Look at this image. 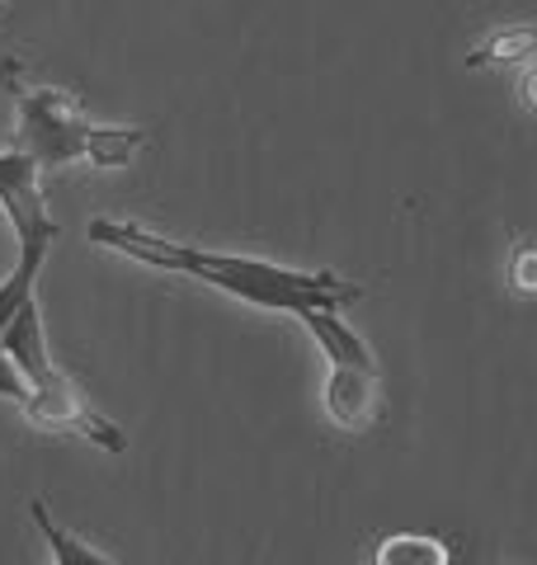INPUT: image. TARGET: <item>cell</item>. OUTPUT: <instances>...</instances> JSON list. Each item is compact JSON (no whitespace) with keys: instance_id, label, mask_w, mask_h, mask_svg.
<instances>
[{"instance_id":"obj_1","label":"cell","mask_w":537,"mask_h":565,"mask_svg":"<svg viewBox=\"0 0 537 565\" xmlns=\"http://www.w3.org/2000/svg\"><path fill=\"white\" fill-rule=\"evenodd\" d=\"M90 241L114 250L123 259H137L147 269L160 274H189L218 288L227 297H236L245 307L260 311H316V307H349L358 302V288L345 282L330 269H288L274 259H255V255H227V250H203V245H185L151 232L141 222H118V217H95L85 226Z\"/></svg>"},{"instance_id":"obj_2","label":"cell","mask_w":537,"mask_h":565,"mask_svg":"<svg viewBox=\"0 0 537 565\" xmlns=\"http://www.w3.org/2000/svg\"><path fill=\"white\" fill-rule=\"evenodd\" d=\"M39 174H43V166L33 161V156H24L20 147L0 151V212H6V222L14 226V241H20V259H14L10 278L0 282V330H6L10 316L33 297V282L43 274L52 241L62 236Z\"/></svg>"},{"instance_id":"obj_3","label":"cell","mask_w":537,"mask_h":565,"mask_svg":"<svg viewBox=\"0 0 537 565\" xmlns=\"http://www.w3.org/2000/svg\"><path fill=\"white\" fill-rule=\"evenodd\" d=\"M297 321L320 344V353L330 359L326 415L339 424V429H364L372 419V401H378V359H372V349L335 307L302 311Z\"/></svg>"},{"instance_id":"obj_4","label":"cell","mask_w":537,"mask_h":565,"mask_svg":"<svg viewBox=\"0 0 537 565\" xmlns=\"http://www.w3.org/2000/svg\"><path fill=\"white\" fill-rule=\"evenodd\" d=\"M0 81H10V66H0ZM10 99H14V147H20L24 156H33L43 170L85 161L90 122L81 114L76 95L48 90V85L10 81Z\"/></svg>"},{"instance_id":"obj_5","label":"cell","mask_w":537,"mask_h":565,"mask_svg":"<svg viewBox=\"0 0 537 565\" xmlns=\"http://www.w3.org/2000/svg\"><path fill=\"white\" fill-rule=\"evenodd\" d=\"M24 419L43 424V429H71V434H81L85 444L104 448L109 457L128 452V438H123V429H118L114 419H104L95 405H90V396L62 373V367H57V373H52L43 386H33V392H29Z\"/></svg>"},{"instance_id":"obj_6","label":"cell","mask_w":537,"mask_h":565,"mask_svg":"<svg viewBox=\"0 0 537 565\" xmlns=\"http://www.w3.org/2000/svg\"><path fill=\"white\" fill-rule=\"evenodd\" d=\"M0 344L14 359V367L24 373L29 386H43L52 373H57V363L48 359V334H43V311H39V297H29V302L10 316V326L0 330Z\"/></svg>"},{"instance_id":"obj_7","label":"cell","mask_w":537,"mask_h":565,"mask_svg":"<svg viewBox=\"0 0 537 565\" xmlns=\"http://www.w3.org/2000/svg\"><path fill=\"white\" fill-rule=\"evenodd\" d=\"M537 57V20H514V24H495L486 39H481L462 66L467 71H509Z\"/></svg>"},{"instance_id":"obj_8","label":"cell","mask_w":537,"mask_h":565,"mask_svg":"<svg viewBox=\"0 0 537 565\" xmlns=\"http://www.w3.org/2000/svg\"><path fill=\"white\" fill-rule=\"evenodd\" d=\"M29 514H33V523H39L43 542L52 546V565H118L114 556H104L99 546H90V542H81L76 533H66V527L48 514L43 500H29Z\"/></svg>"},{"instance_id":"obj_9","label":"cell","mask_w":537,"mask_h":565,"mask_svg":"<svg viewBox=\"0 0 537 565\" xmlns=\"http://www.w3.org/2000/svg\"><path fill=\"white\" fill-rule=\"evenodd\" d=\"M141 141H147L141 128H95V122H90L85 161L95 170H128L133 156L141 151Z\"/></svg>"},{"instance_id":"obj_10","label":"cell","mask_w":537,"mask_h":565,"mask_svg":"<svg viewBox=\"0 0 537 565\" xmlns=\"http://www.w3.org/2000/svg\"><path fill=\"white\" fill-rule=\"evenodd\" d=\"M368 565H448V546L424 533H391L378 542Z\"/></svg>"},{"instance_id":"obj_11","label":"cell","mask_w":537,"mask_h":565,"mask_svg":"<svg viewBox=\"0 0 537 565\" xmlns=\"http://www.w3.org/2000/svg\"><path fill=\"white\" fill-rule=\"evenodd\" d=\"M29 392H33V386L24 382V373H20V367H14V359L6 353V344H0V396H6V401H14V405H20V411H24Z\"/></svg>"},{"instance_id":"obj_12","label":"cell","mask_w":537,"mask_h":565,"mask_svg":"<svg viewBox=\"0 0 537 565\" xmlns=\"http://www.w3.org/2000/svg\"><path fill=\"white\" fill-rule=\"evenodd\" d=\"M509 282H514L518 292H537V250H533V245L514 255V264H509Z\"/></svg>"},{"instance_id":"obj_13","label":"cell","mask_w":537,"mask_h":565,"mask_svg":"<svg viewBox=\"0 0 537 565\" xmlns=\"http://www.w3.org/2000/svg\"><path fill=\"white\" fill-rule=\"evenodd\" d=\"M524 104H528V109H537V66L524 76Z\"/></svg>"}]
</instances>
